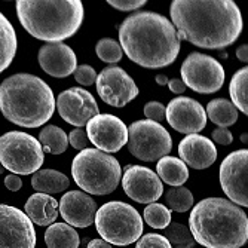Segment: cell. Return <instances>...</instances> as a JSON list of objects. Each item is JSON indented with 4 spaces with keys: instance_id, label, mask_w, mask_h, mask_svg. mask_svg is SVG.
<instances>
[{
    "instance_id": "cell-1",
    "label": "cell",
    "mask_w": 248,
    "mask_h": 248,
    "mask_svg": "<svg viewBox=\"0 0 248 248\" xmlns=\"http://www.w3.org/2000/svg\"><path fill=\"white\" fill-rule=\"evenodd\" d=\"M170 14L178 40L198 48L223 49L242 31V15L232 0H174Z\"/></svg>"
},
{
    "instance_id": "cell-2",
    "label": "cell",
    "mask_w": 248,
    "mask_h": 248,
    "mask_svg": "<svg viewBox=\"0 0 248 248\" xmlns=\"http://www.w3.org/2000/svg\"><path fill=\"white\" fill-rule=\"evenodd\" d=\"M121 48L126 57L146 69H162L175 61L180 40L172 22L156 12H137L119 27Z\"/></svg>"
},
{
    "instance_id": "cell-3",
    "label": "cell",
    "mask_w": 248,
    "mask_h": 248,
    "mask_svg": "<svg viewBox=\"0 0 248 248\" xmlns=\"http://www.w3.org/2000/svg\"><path fill=\"white\" fill-rule=\"evenodd\" d=\"M189 231L195 242L207 248H241L248 241L245 211L223 198L198 202L189 217Z\"/></svg>"
},
{
    "instance_id": "cell-4",
    "label": "cell",
    "mask_w": 248,
    "mask_h": 248,
    "mask_svg": "<svg viewBox=\"0 0 248 248\" xmlns=\"http://www.w3.org/2000/svg\"><path fill=\"white\" fill-rule=\"evenodd\" d=\"M0 111L15 125L37 128L52 118L55 97L43 79L18 73L0 85Z\"/></svg>"
},
{
    "instance_id": "cell-5",
    "label": "cell",
    "mask_w": 248,
    "mask_h": 248,
    "mask_svg": "<svg viewBox=\"0 0 248 248\" xmlns=\"http://www.w3.org/2000/svg\"><path fill=\"white\" fill-rule=\"evenodd\" d=\"M16 15L34 39L61 43L82 26L83 5L80 0H18Z\"/></svg>"
},
{
    "instance_id": "cell-6",
    "label": "cell",
    "mask_w": 248,
    "mask_h": 248,
    "mask_svg": "<svg viewBox=\"0 0 248 248\" xmlns=\"http://www.w3.org/2000/svg\"><path fill=\"white\" fill-rule=\"evenodd\" d=\"M72 175L83 192L108 195L119 186L122 170L113 156L98 149H85L75 156Z\"/></svg>"
},
{
    "instance_id": "cell-7",
    "label": "cell",
    "mask_w": 248,
    "mask_h": 248,
    "mask_svg": "<svg viewBox=\"0 0 248 248\" xmlns=\"http://www.w3.org/2000/svg\"><path fill=\"white\" fill-rule=\"evenodd\" d=\"M97 232L103 241L119 247L139 241L143 235V218L132 205L122 201L104 204L95 214Z\"/></svg>"
},
{
    "instance_id": "cell-8",
    "label": "cell",
    "mask_w": 248,
    "mask_h": 248,
    "mask_svg": "<svg viewBox=\"0 0 248 248\" xmlns=\"http://www.w3.org/2000/svg\"><path fill=\"white\" fill-rule=\"evenodd\" d=\"M45 155L39 140L21 131H9L0 137V164L5 170L29 175L40 170Z\"/></svg>"
},
{
    "instance_id": "cell-9",
    "label": "cell",
    "mask_w": 248,
    "mask_h": 248,
    "mask_svg": "<svg viewBox=\"0 0 248 248\" xmlns=\"http://www.w3.org/2000/svg\"><path fill=\"white\" fill-rule=\"evenodd\" d=\"M172 149L170 132L157 122L143 119L128 128V150L144 162H153L167 156Z\"/></svg>"
},
{
    "instance_id": "cell-10",
    "label": "cell",
    "mask_w": 248,
    "mask_h": 248,
    "mask_svg": "<svg viewBox=\"0 0 248 248\" xmlns=\"http://www.w3.org/2000/svg\"><path fill=\"white\" fill-rule=\"evenodd\" d=\"M223 65L213 57L192 52L182 64V80L186 88L199 94L217 93L224 83Z\"/></svg>"
},
{
    "instance_id": "cell-11",
    "label": "cell",
    "mask_w": 248,
    "mask_h": 248,
    "mask_svg": "<svg viewBox=\"0 0 248 248\" xmlns=\"http://www.w3.org/2000/svg\"><path fill=\"white\" fill-rule=\"evenodd\" d=\"M223 192L238 207H248V150L241 149L224 157L220 165Z\"/></svg>"
},
{
    "instance_id": "cell-12",
    "label": "cell",
    "mask_w": 248,
    "mask_h": 248,
    "mask_svg": "<svg viewBox=\"0 0 248 248\" xmlns=\"http://www.w3.org/2000/svg\"><path fill=\"white\" fill-rule=\"evenodd\" d=\"M36 231L21 210L0 204V248H34Z\"/></svg>"
},
{
    "instance_id": "cell-13",
    "label": "cell",
    "mask_w": 248,
    "mask_h": 248,
    "mask_svg": "<svg viewBox=\"0 0 248 248\" xmlns=\"http://www.w3.org/2000/svg\"><path fill=\"white\" fill-rule=\"evenodd\" d=\"M97 93L100 98L113 107H124L139 95V86L121 67L110 65L97 75Z\"/></svg>"
},
{
    "instance_id": "cell-14",
    "label": "cell",
    "mask_w": 248,
    "mask_h": 248,
    "mask_svg": "<svg viewBox=\"0 0 248 248\" xmlns=\"http://www.w3.org/2000/svg\"><path fill=\"white\" fill-rule=\"evenodd\" d=\"M86 135L98 150L115 153L128 141L126 125L113 115H97L86 124Z\"/></svg>"
},
{
    "instance_id": "cell-15",
    "label": "cell",
    "mask_w": 248,
    "mask_h": 248,
    "mask_svg": "<svg viewBox=\"0 0 248 248\" xmlns=\"http://www.w3.org/2000/svg\"><path fill=\"white\" fill-rule=\"evenodd\" d=\"M57 108L67 124L78 128H82L98 115L95 98L83 88H70L62 91L57 98Z\"/></svg>"
},
{
    "instance_id": "cell-16",
    "label": "cell",
    "mask_w": 248,
    "mask_h": 248,
    "mask_svg": "<svg viewBox=\"0 0 248 248\" xmlns=\"http://www.w3.org/2000/svg\"><path fill=\"white\" fill-rule=\"evenodd\" d=\"M125 193L140 204H153L164 193V185L156 172L146 167L128 165L122 177Z\"/></svg>"
},
{
    "instance_id": "cell-17",
    "label": "cell",
    "mask_w": 248,
    "mask_h": 248,
    "mask_svg": "<svg viewBox=\"0 0 248 248\" xmlns=\"http://www.w3.org/2000/svg\"><path fill=\"white\" fill-rule=\"evenodd\" d=\"M168 124L182 134H198L207 125V113L201 103L189 97H177L165 107Z\"/></svg>"
},
{
    "instance_id": "cell-18",
    "label": "cell",
    "mask_w": 248,
    "mask_h": 248,
    "mask_svg": "<svg viewBox=\"0 0 248 248\" xmlns=\"http://www.w3.org/2000/svg\"><path fill=\"white\" fill-rule=\"evenodd\" d=\"M58 205L61 217L72 228H88L95 220V201L80 190H70L69 193L62 195Z\"/></svg>"
},
{
    "instance_id": "cell-19",
    "label": "cell",
    "mask_w": 248,
    "mask_h": 248,
    "mask_svg": "<svg viewBox=\"0 0 248 248\" xmlns=\"http://www.w3.org/2000/svg\"><path fill=\"white\" fill-rule=\"evenodd\" d=\"M39 64L52 78H67L76 70V54L64 43H46L39 49Z\"/></svg>"
},
{
    "instance_id": "cell-20",
    "label": "cell",
    "mask_w": 248,
    "mask_h": 248,
    "mask_svg": "<svg viewBox=\"0 0 248 248\" xmlns=\"http://www.w3.org/2000/svg\"><path fill=\"white\" fill-rule=\"evenodd\" d=\"M178 155L186 165L195 170H205L217 159V149L214 143L199 134H189L180 141Z\"/></svg>"
},
{
    "instance_id": "cell-21",
    "label": "cell",
    "mask_w": 248,
    "mask_h": 248,
    "mask_svg": "<svg viewBox=\"0 0 248 248\" xmlns=\"http://www.w3.org/2000/svg\"><path fill=\"white\" fill-rule=\"evenodd\" d=\"M58 202L46 193H34L26 202V216L37 226H51L58 218Z\"/></svg>"
},
{
    "instance_id": "cell-22",
    "label": "cell",
    "mask_w": 248,
    "mask_h": 248,
    "mask_svg": "<svg viewBox=\"0 0 248 248\" xmlns=\"http://www.w3.org/2000/svg\"><path fill=\"white\" fill-rule=\"evenodd\" d=\"M157 177L161 178V182H165L170 186H182L187 182L189 178V170L187 165L174 156H164L159 159L156 165Z\"/></svg>"
},
{
    "instance_id": "cell-23",
    "label": "cell",
    "mask_w": 248,
    "mask_h": 248,
    "mask_svg": "<svg viewBox=\"0 0 248 248\" xmlns=\"http://www.w3.org/2000/svg\"><path fill=\"white\" fill-rule=\"evenodd\" d=\"M69 177L55 170H39L31 177V186L39 193H60L69 187Z\"/></svg>"
},
{
    "instance_id": "cell-24",
    "label": "cell",
    "mask_w": 248,
    "mask_h": 248,
    "mask_svg": "<svg viewBox=\"0 0 248 248\" xmlns=\"http://www.w3.org/2000/svg\"><path fill=\"white\" fill-rule=\"evenodd\" d=\"M16 33L11 21L0 12V73H3L16 54Z\"/></svg>"
},
{
    "instance_id": "cell-25",
    "label": "cell",
    "mask_w": 248,
    "mask_h": 248,
    "mask_svg": "<svg viewBox=\"0 0 248 248\" xmlns=\"http://www.w3.org/2000/svg\"><path fill=\"white\" fill-rule=\"evenodd\" d=\"M45 244L48 248H79L80 239L67 223H54L45 232Z\"/></svg>"
},
{
    "instance_id": "cell-26",
    "label": "cell",
    "mask_w": 248,
    "mask_h": 248,
    "mask_svg": "<svg viewBox=\"0 0 248 248\" xmlns=\"http://www.w3.org/2000/svg\"><path fill=\"white\" fill-rule=\"evenodd\" d=\"M205 113L213 124L218 125V128H228L238 121V110L229 100L224 98H216L210 101Z\"/></svg>"
},
{
    "instance_id": "cell-27",
    "label": "cell",
    "mask_w": 248,
    "mask_h": 248,
    "mask_svg": "<svg viewBox=\"0 0 248 248\" xmlns=\"http://www.w3.org/2000/svg\"><path fill=\"white\" fill-rule=\"evenodd\" d=\"M39 143L43 152H48L51 155H61L67 150L69 139L60 126L46 125L39 134Z\"/></svg>"
},
{
    "instance_id": "cell-28",
    "label": "cell",
    "mask_w": 248,
    "mask_h": 248,
    "mask_svg": "<svg viewBox=\"0 0 248 248\" xmlns=\"http://www.w3.org/2000/svg\"><path fill=\"white\" fill-rule=\"evenodd\" d=\"M229 94L232 98V104L236 110L248 115V69H239L229 85Z\"/></svg>"
},
{
    "instance_id": "cell-29",
    "label": "cell",
    "mask_w": 248,
    "mask_h": 248,
    "mask_svg": "<svg viewBox=\"0 0 248 248\" xmlns=\"http://www.w3.org/2000/svg\"><path fill=\"white\" fill-rule=\"evenodd\" d=\"M164 236L171 244V247L174 245V248H193L196 244L189 228H186L182 223H175V221L170 223L164 229Z\"/></svg>"
},
{
    "instance_id": "cell-30",
    "label": "cell",
    "mask_w": 248,
    "mask_h": 248,
    "mask_svg": "<svg viewBox=\"0 0 248 248\" xmlns=\"http://www.w3.org/2000/svg\"><path fill=\"white\" fill-rule=\"evenodd\" d=\"M165 204L170 207V211L172 210L177 213H186L193 205V195L183 186L171 187L165 193Z\"/></svg>"
},
{
    "instance_id": "cell-31",
    "label": "cell",
    "mask_w": 248,
    "mask_h": 248,
    "mask_svg": "<svg viewBox=\"0 0 248 248\" xmlns=\"http://www.w3.org/2000/svg\"><path fill=\"white\" fill-rule=\"evenodd\" d=\"M144 220L153 229H165L171 223V211L165 205L153 202L144 208Z\"/></svg>"
},
{
    "instance_id": "cell-32",
    "label": "cell",
    "mask_w": 248,
    "mask_h": 248,
    "mask_svg": "<svg viewBox=\"0 0 248 248\" xmlns=\"http://www.w3.org/2000/svg\"><path fill=\"white\" fill-rule=\"evenodd\" d=\"M95 52L98 55V58L104 62L108 64H116L122 60L124 51L121 48V45L113 40V39H108L104 37L101 40H98L97 46H95Z\"/></svg>"
},
{
    "instance_id": "cell-33",
    "label": "cell",
    "mask_w": 248,
    "mask_h": 248,
    "mask_svg": "<svg viewBox=\"0 0 248 248\" xmlns=\"http://www.w3.org/2000/svg\"><path fill=\"white\" fill-rule=\"evenodd\" d=\"M135 248H172L165 236L159 233H147L137 241Z\"/></svg>"
},
{
    "instance_id": "cell-34",
    "label": "cell",
    "mask_w": 248,
    "mask_h": 248,
    "mask_svg": "<svg viewBox=\"0 0 248 248\" xmlns=\"http://www.w3.org/2000/svg\"><path fill=\"white\" fill-rule=\"evenodd\" d=\"M75 79H76L78 83H80L83 86L93 85L97 80V72L94 70V67L88 65V64H82V65L76 67Z\"/></svg>"
},
{
    "instance_id": "cell-35",
    "label": "cell",
    "mask_w": 248,
    "mask_h": 248,
    "mask_svg": "<svg viewBox=\"0 0 248 248\" xmlns=\"http://www.w3.org/2000/svg\"><path fill=\"white\" fill-rule=\"evenodd\" d=\"M144 115L149 121L159 124L165 119V106L159 101H150L144 106Z\"/></svg>"
},
{
    "instance_id": "cell-36",
    "label": "cell",
    "mask_w": 248,
    "mask_h": 248,
    "mask_svg": "<svg viewBox=\"0 0 248 248\" xmlns=\"http://www.w3.org/2000/svg\"><path fill=\"white\" fill-rule=\"evenodd\" d=\"M69 143L72 144V147H75L76 150H85L88 149V144H89V140H88V135H86V131L80 129V128H76L70 132L69 135Z\"/></svg>"
},
{
    "instance_id": "cell-37",
    "label": "cell",
    "mask_w": 248,
    "mask_h": 248,
    "mask_svg": "<svg viewBox=\"0 0 248 248\" xmlns=\"http://www.w3.org/2000/svg\"><path fill=\"white\" fill-rule=\"evenodd\" d=\"M107 3L111 8L118 9V11L128 12V11H135V9L144 6L147 2H146V0H108Z\"/></svg>"
},
{
    "instance_id": "cell-38",
    "label": "cell",
    "mask_w": 248,
    "mask_h": 248,
    "mask_svg": "<svg viewBox=\"0 0 248 248\" xmlns=\"http://www.w3.org/2000/svg\"><path fill=\"white\" fill-rule=\"evenodd\" d=\"M211 139H213V141L217 143V144L229 146V144H232V141H233V135H232V132H231L228 128H217V129L213 131Z\"/></svg>"
},
{
    "instance_id": "cell-39",
    "label": "cell",
    "mask_w": 248,
    "mask_h": 248,
    "mask_svg": "<svg viewBox=\"0 0 248 248\" xmlns=\"http://www.w3.org/2000/svg\"><path fill=\"white\" fill-rule=\"evenodd\" d=\"M5 186L11 190V192H18L22 187V180L16 175V174H11L5 178Z\"/></svg>"
},
{
    "instance_id": "cell-40",
    "label": "cell",
    "mask_w": 248,
    "mask_h": 248,
    "mask_svg": "<svg viewBox=\"0 0 248 248\" xmlns=\"http://www.w3.org/2000/svg\"><path fill=\"white\" fill-rule=\"evenodd\" d=\"M168 88H170V91L174 93V94H183L186 91V86H185L182 79H171V80H168Z\"/></svg>"
},
{
    "instance_id": "cell-41",
    "label": "cell",
    "mask_w": 248,
    "mask_h": 248,
    "mask_svg": "<svg viewBox=\"0 0 248 248\" xmlns=\"http://www.w3.org/2000/svg\"><path fill=\"white\" fill-rule=\"evenodd\" d=\"M88 248H113V247L103 239H93L88 244Z\"/></svg>"
},
{
    "instance_id": "cell-42",
    "label": "cell",
    "mask_w": 248,
    "mask_h": 248,
    "mask_svg": "<svg viewBox=\"0 0 248 248\" xmlns=\"http://www.w3.org/2000/svg\"><path fill=\"white\" fill-rule=\"evenodd\" d=\"M236 57H238L239 61L247 62V60H248V46H247V45H242V46H239L236 49Z\"/></svg>"
},
{
    "instance_id": "cell-43",
    "label": "cell",
    "mask_w": 248,
    "mask_h": 248,
    "mask_svg": "<svg viewBox=\"0 0 248 248\" xmlns=\"http://www.w3.org/2000/svg\"><path fill=\"white\" fill-rule=\"evenodd\" d=\"M156 83L157 85H168V78L165 75H156Z\"/></svg>"
},
{
    "instance_id": "cell-44",
    "label": "cell",
    "mask_w": 248,
    "mask_h": 248,
    "mask_svg": "<svg viewBox=\"0 0 248 248\" xmlns=\"http://www.w3.org/2000/svg\"><path fill=\"white\" fill-rule=\"evenodd\" d=\"M241 141H242V143H247V134H245V132L241 135Z\"/></svg>"
},
{
    "instance_id": "cell-45",
    "label": "cell",
    "mask_w": 248,
    "mask_h": 248,
    "mask_svg": "<svg viewBox=\"0 0 248 248\" xmlns=\"http://www.w3.org/2000/svg\"><path fill=\"white\" fill-rule=\"evenodd\" d=\"M3 171H5V168H3V165L0 164V174H3Z\"/></svg>"
}]
</instances>
